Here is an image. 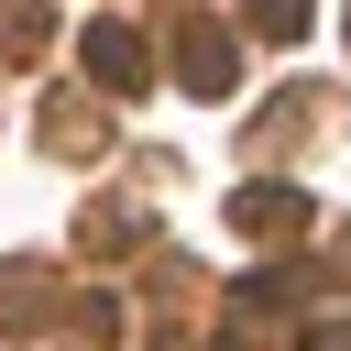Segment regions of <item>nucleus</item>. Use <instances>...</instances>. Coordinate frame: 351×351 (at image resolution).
Segmentation results:
<instances>
[{
    "mask_svg": "<svg viewBox=\"0 0 351 351\" xmlns=\"http://www.w3.org/2000/svg\"><path fill=\"white\" fill-rule=\"evenodd\" d=\"M176 77H186V99H230V88H241L230 33H219V22H176Z\"/></svg>",
    "mask_w": 351,
    "mask_h": 351,
    "instance_id": "nucleus-1",
    "label": "nucleus"
},
{
    "mask_svg": "<svg viewBox=\"0 0 351 351\" xmlns=\"http://www.w3.org/2000/svg\"><path fill=\"white\" fill-rule=\"evenodd\" d=\"M77 66H88L99 88H121V99L154 77V55H143V33H132V22H88V33H77Z\"/></svg>",
    "mask_w": 351,
    "mask_h": 351,
    "instance_id": "nucleus-2",
    "label": "nucleus"
},
{
    "mask_svg": "<svg viewBox=\"0 0 351 351\" xmlns=\"http://www.w3.org/2000/svg\"><path fill=\"white\" fill-rule=\"evenodd\" d=\"M230 219H241V230H296V219H307V197H296V186H241V197H230Z\"/></svg>",
    "mask_w": 351,
    "mask_h": 351,
    "instance_id": "nucleus-3",
    "label": "nucleus"
},
{
    "mask_svg": "<svg viewBox=\"0 0 351 351\" xmlns=\"http://www.w3.org/2000/svg\"><path fill=\"white\" fill-rule=\"evenodd\" d=\"M44 44H55V11L44 0H11L0 11V55H44Z\"/></svg>",
    "mask_w": 351,
    "mask_h": 351,
    "instance_id": "nucleus-4",
    "label": "nucleus"
},
{
    "mask_svg": "<svg viewBox=\"0 0 351 351\" xmlns=\"http://www.w3.org/2000/svg\"><path fill=\"white\" fill-rule=\"evenodd\" d=\"M241 22H252L263 44H296V33H307V0H241Z\"/></svg>",
    "mask_w": 351,
    "mask_h": 351,
    "instance_id": "nucleus-5",
    "label": "nucleus"
},
{
    "mask_svg": "<svg viewBox=\"0 0 351 351\" xmlns=\"http://www.w3.org/2000/svg\"><path fill=\"white\" fill-rule=\"evenodd\" d=\"M44 143L55 154H99V110H44Z\"/></svg>",
    "mask_w": 351,
    "mask_h": 351,
    "instance_id": "nucleus-6",
    "label": "nucleus"
},
{
    "mask_svg": "<svg viewBox=\"0 0 351 351\" xmlns=\"http://www.w3.org/2000/svg\"><path fill=\"white\" fill-rule=\"evenodd\" d=\"M307 351H351V329H340V318H318V329H307Z\"/></svg>",
    "mask_w": 351,
    "mask_h": 351,
    "instance_id": "nucleus-7",
    "label": "nucleus"
}]
</instances>
